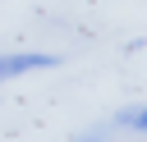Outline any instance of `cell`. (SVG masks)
Masks as SVG:
<instances>
[{"label": "cell", "instance_id": "1", "mask_svg": "<svg viewBox=\"0 0 147 142\" xmlns=\"http://www.w3.org/2000/svg\"><path fill=\"white\" fill-rule=\"evenodd\" d=\"M60 55H46V50H14V55H0V82L18 78V73H37V69H55Z\"/></svg>", "mask_w": 147, "mask_h": 142}, {"label": "cell", "instance_id": "2", "mask_svg": "<svg viewBox=\"0 0 147 142\" xmlns=\"http://www.w3.org/2000/svg\"><path fill=\"white\" fill-rule=\"evenodd\" d=\"M115 124H119V128H129V133H142V128H147V110H142V105H129V110H119V115H115Z\"/></svg>", "mask_w": 147, "mask_h": 142}, {"label": "cell", "instance_id": "3", "mask_svg": "<svg viewBox=\"0 0 147 142\" xmlns=\"http://www.w3.org/2000/svg\"><path fill=\"white\" fill-rule=\"evenodd\" d=\"M74 142H101V133H78Z\"/></svg>", "mask_w": 147, "mask_h": 142}]
</instances>
